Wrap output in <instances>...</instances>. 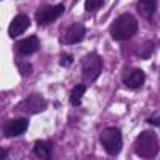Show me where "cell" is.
I'll return each mask as SVG.
<instances>
[{
	"instance_id": "4",
	"label": "cell",
	"mask_w": 160,
	"mask_h": 160,
	"mask_svg": "<svg viewBox=\"0 0 160 160\" xmlns=\"http://www.w3.org/2000/svg\"><path fill=\"white\" fill-rule=\"evenodd\" d=\"M80 64H82V77L85 80V83L96 82V78L101 75L102 68H104V61L98 53H88V55H85L80 59Z\"/></svg>"
},
{
	"instance_id": "14",
	"label": "cell",
	"mask_w": 160,
	"mask_h": 160,
	"mask_svg": "<svg viewBox=\"0 0 160 160\" xmlns=\"http://www.w3.org/2000/svg\"><path fill=\"white\" fill-rule=\"evenodd\" d=\"M85 91H87V85H85V83H78V85H75L74 90L71 91V96H69L71 104L77 108V106L80 104V101H82V98H83V95H85Z\"/></svg>"
},
{
	"instance_id": "13",
	"label": "cell",
	"mask_w": 160,
	"mask_h": 160,
	"mask_svg": "<svg viewBox=\"0 0 160 160\" xmlns=\"http://www.w3.org/2000/svg\"><path fill=\"white\" fill-rule=\"evenodd\" d=\"M155 10H157V0H139L138 2V13L146 19H152Z\"/></svg>"
},
{
	"instance_id": "20",
	"label": "cell",
	"mask_w": 160,
	"mask_h": 160,
	"mask_svg": "<svg viewBox=\"0 0 160 160\" xmlns=\"http://www.w3.org/2000/svg\"><path fill=\"white\" fill-rule=\"evenodd\" d=\"M0 152H2V154H0V158H7V157H8V151H7V149H2Z\"/></svg>"
},
{
	"instance_id": "1",
	"label": "cell",
	"mask_w": 160,
	"mask_h": 160,
	"mask_svg": "<svg viewBox=\"0 0 160 160\" xmlns=\"http://www.w3.org/2000/svg\"><path fill=\"white\" fill-rule=\"evenodd\" d=\"M138 32V19L131 13H123L117 16L111 24V37L115 42L128 40Z\"/></svg>"
},
{
	"instance_id": "3",
	"label": "cell",
	"mask_w": 160,
	"mask_h": 160,
	"mask_svg": "<svg viewBox=\"0 0 160 160\" xmlns=\"http://www.w3.org/2000/svg\"><path fill=\"white\" fill-rule=\"evenodd\" d=\"M99 141L101 146L104 148V151L108 152L109 155L115 157L120 154L123 148V138H122V131L117 127H108L101 131L99 135Z\"/></svg>"
},
{
	"instance_id": "11",
	"label": "cell",
	"mask_w": 160,
	"mask_h": 160,
	"mask_svg": "<svg viewBox=\"0 0 160 160\" xmlns=\"http://www.w3.org/2000/svg\"><path fill=\"white\" fill-rule=\"evenodd\" d=\"M144 82H146V75H144V72H142L141 69H133V71L128 72V74L125 75V78H123V83H125L128 88H131V90L141 88V87L144 85Z\"/></svg>"
},
{
	"instance_id": "2",
	"label": "cell",
	"mask_w": 160,
	"mask_h": 160,
	"mask_svg": "<svg viewBox=\"0 0 160 160\" xmlns=\"http://www.w3.org/2000/svg\"><path fill=\"white\" fill-rule=\"evenodd\" d=\"M135 154L141 158H154L160 151V142L157 135L152 130H144L139 133V136L135 141Z\"/></svg>"
},
{
	"instance_id": "15",
	"label": "cell",
	"mask_w": 160,
	"mask_h": 160,
	"mask_svg": "<svg viewBox=\"0 0 160 160\" xmlns=\"http://www.w3.org/2000/svg\"><path fill=\"white\" fill-rule=\"evenodd\" d=\"M16 68H18V71H19V74H21L22 77H28V75L32 72V69H34L31 62L21 61V59H16Z\"/></svg>"
},
{
	"instance_id": "19",
	"label": "cell",
	"mask_w": 160,
	"mask_h": 160,
	"mask_svg": "<svg viewBox=\"0 0 160 160\" xmlns=\"http://www.w3.org/2000/svg\"><path fill=\"white\" fill-rule=\"evenodd\" d=\"M148 123L154 127H160V115H152L151 118H148Z\"/></svg>"
},
{
	"instance_id": "18",
	"label": "cell",
	"mask_w": 160,
	"mask_h": 160,
	"mask_svg": "<svg viewBox=\"0 0 160 160\" xmlns=\"http://www.w3.org/2000/svg\"><path fill=\"white\" fill-rule=\"evenodd\" d=\"M72 62H74V56L72 55H62L61 56V61H59V64L62 66V68H69Z\"/></svg>"
},
{
	"instance_id": "16",
	"label": "cell",
	"mask_w": 160,
	"mask_h": 160,
	"mask_svg": "<svg viewBox=\"0 0 160 160\" xmlns=\"http://www.w3.org/2000/svg\"><path fill=\"white\" fill-rule=\"evenodd\" d=\"M104 0H85V10L87 11H98L102 8Z\"/></svg>"
},
{
	"instance_id": "17",
	"label": "cell",
	"mask_w": 160,
	"mask_h": 160,
	"mask_svg": "<svg viewBox=\"0 0 160 160\" xmlns=\"http://www.w3.org/2000/svg\"><path fill=\"white\" fill-rule=\"evenodd\" d=\"M152 51H154V43L152 42H148V43H144L142 48L139 50V56L142 59H148V58L152 56Z\"/></svg>"
},
{
	"instance_id": "9",
	"label": "cell",
	"mask_w": 160,
	"mask_h": 160,
	"mask_svg": "<svg viewBox=\"0 0 160 160\" xmlns=\"http://www.w3.org/2000/svg\"><path fill=\"white\" fill-rule=\"evenodd\" d=\"M29 26H31V18L28 15H24V13H19V15H16L11 19V22L8 26V35L11 38H16L28 31Z\"/></svg>"
},
{
	"instance_id": "10",
	"label": "cell",
	"mask_w": 160,
	"mask_h": 160,
	"mask_svg": "<svg viewBox=\"0 0 160 160\" xmlns=\"http://www.w3.org/2000/svg\"><path fill=\"white\" fill-rule=\"evenodd\" d=\"M15 50L19 56H31L34 53H37L40 50V40L37 35H31L24 40H19V42L15 43Z\"/></svg>"
},
{
	"instance_id": "12",
	"label": "cell",
	"mask_w": 160,
	"mask_h": 160,
	"mask_svg": "<svg viewBox=\"0 0 160 160\" xmlns=\"http://www.w3.org/2000/svg\"><path fill=\"white\" fill-rule=\"evenodd\" d=\"M34 155L37 158H51V154H53V144L50 141H42L38 139L35 141L34 144V149H32Z\"/></svg>"
},
{
	"instance_id": "6",
	"label": "cell",
	"mask_w": 160,
	"mask_h": 160,
	"mask_svg": "<svg viewBox=\"0 0 160 160\" xmlns=\"http://www.w3.org/2000/svg\"><path fill=\"white\" fill-rule=\"evenodd\" d=\"M16 109L22 111L26 114H38V112H43L47 109V101L42 95L32 93V95H29L19 106H16Z\"/></svg>"
},
{
	"instance_id": "5",
	"label": "cell",
	"mask_w": 160,
	"mask_h": 160,
	"mask_svg": "<svg viewBox=\"0 0 160 160\" xmlns=\"http://www.w3.org/2000/svg\"><path fill=\"white\" fill-rule=\"evenodd\" d=\"M64 13V5H48L42 7L35 13V22L38 26H47L50 22H55L61 15Z\"/></svg>"
},
{
	"instance_id": "8",
	"label": "cell",
	"mask_w": 160,
	"mask_h": 160,
	"mask_svg": "<svg viewBox=\"0 0 160 160\" xmlns=\"http://www.w3.org/2000/svg\"><path fill=\"white\" fill-rule=\"evenodd\" d=\"M87 35V28L80 22H74L71 24L68 29L64 31L62 37H61V42L64 45H74V43H80Z\"/></svg>"
},
{
	"instance_id": "7",
	"label": "cell",
	"mask_w": 160,
	"mask_h": 160,
	"mask_svg": "<svg viewBox=\"0 0 160 160\" xmlns=\"http://www.w3.org/2000/svg\"><path fill=\"white\" fill-rule=\"evenodd\" d=\"M29 128V118L26 117H19V118H13L3 123V136L5 138H16L24 135Z\"/></svg>"
}]
</instances>
